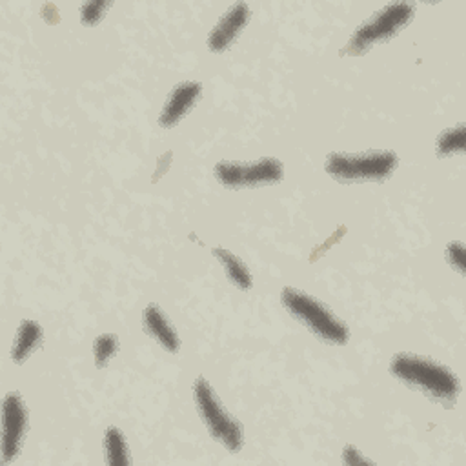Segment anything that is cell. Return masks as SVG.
<instances>
[{
  "mask_svg": "<svg viewBox=\"0 0 466 466\" xmlns=\"http://www.w3.org/2000/svg\"><path fill=\"white\" fill-rule=\"evenodd\" d=\"M392 374L445 403H452L459 394V383L448 368L412 354H399L392 359Z\"/></svg>",
  "mask_w": 466,
  "mask_h": 466,
  "instance_id": "6da1fadb",
  "label": "cell"
},
{
  "mask_svg": "<svg viewBox=\"0 0 466 466\" xmlns=\"http://www.w3.org/2000/svg\"><path fill=\"white\" fill-rule=\"evenodd\" d=\"M283 304L295 319L306 324L320 339L334 345H345L348 341L346 326L313 297L299 290L287 288L283 292Z\"/></svg>",
  "mask_w": 466,
  "mask_h": 466,
  "instance_id": "7a4b0ae2",
  "label": "cell"
},
{
  "mask_svg": "<svg viewBox=\"0 0 466 466\" xmlns=\"http://www.w3.org/2000/svg\"><path fill=\"white\" fill-rule=\"evenodd\" d=\"M397 166V157L390 152H371L359 155L336 154L329 157L326 171L343 180H379L388 177Z\"/></svg>",
  "mask_w": 466,
  "mask_h": 466,
  "instance_id": "3957f363",
  "label": "cell"
},
{
  "mask_svg": "<svg viewBox=\"0 0 466 466\" xmlns=\"http://www.w3.org/2000/svg\"><path fill=\"white\" fill-rule=\"evenodd\" d=\"M196 401L199 406V412L204 419L206 427L210 429L212 436L219 439L228 450L237 452L243 446V432L239 425L224 412L221 406L217 395L210 388V385L204 379H199L196 383Z\"/></svg>",
  "mask_w": 466,
  "mask_h": 466,
  "instance_id": "277c9868",
  "label": "cell"
},
{
  "mask_svg": "<svg viewBox=\"0 0 466 466\" xmlns=\"http://www.w3.org/2000/svg\"><path fill=\"white\" fill-rule=\"evenodd\" d=\"M413 15V4H390L379 13H376L368 22H364L352 40L348 42L346 52L352 55H359L366 52L371 44H376L378 40H385L392 37L399 28H403Z\"/></svg>",
  "mask_w": 466,
  "mask_h": 466,
  "instance_id": "5b68a950",
  "label": "cell"
},
{
  "mask_svg": "<svg viewBox=\"0 0 466 466\" xmlns=\"http://www.w3.org/2000/svg\"><path fill=\"white\" fill-rule=\"evenodd\" d=\"M217 179L226 186H257L275 182L283 177V166L275 159H264L257 164H219Z\"/></svg>",
  "mask_w": 466,
  "mask_h": 466,
  "instance_id": "8992f818",
  "label": "cell"
},
{
  "mask_svg": "<svg viewBox=\"0 0 466 466\" xmlns=\"http://www.w3.org/2000/svg\"><path fill=\"white\" fill-rule=\"evenodd\" d=\"M3 457L12 461L19 454V446L26 430V410L17 394H10L3 412Z\"/></svg>",
  "mask_w": 466,
  "mask_h": 466,
  "instance_id": "52a82bcc",
  "label": "cell"
},
{
  "mask_svg": "<svg viewBox=\"0 0 466 466\" xmlns=\"http://www.w3.org/2000/svg\"><path fill=\"white\" fill-rule=\"evenodd\" d=\"M201 96V84L199 82H184L180 86H177L161 113L159 122L164 128H171L175 126L188 110H192V106L196 104V101Z\"/></svg>",
  "mask_w": 466,
  "mask_h": 466,
  "instance_id": "ba28073f",
  "label": "cell"
},
{
  "mask_svg": "<svg viewBox=\"0 0 466 466\" xmlns=\"http://www.w3.org/2000/svg\"><path fill=\"white\" fill-rule=\"evenodd\" d=\"M250 19V8L246 4H237L233 6L224 19L215 26V29L210 35V50L212 52H222L226 50L229 42L239 35V31L245 28V24Z\"/></svg>",
  "mask_w": 466,
  "mask_h": 466,
  "instance_id": "9c48e42d",
  "label": "cell"
},
{
  "mask_svg": "<svg viewBox=\"0 0 466 466\" xmlns=\"http://www.w3.org/2000/svg\"><path fill=\"white\" fill-rule=\"evenodd\" d=\"M145 329L170 352H177L179 350V339L175 330L170 326V322L166 320L164 313L155 306H148L145 310Z\"/></svg>",
  "mask_w": 466,
  "mask_h": 466,
  "instance_id": "30bf717a",
  "label": "cell"
},
{
  "mask_svg": "<svg viewBox=\"0 0 466 466\" xmlns=\"http://www.w3.org/2000/svg\"><path fill=\"white\" fill-rule=\"evenodd\" d=\"M38 341H40V329H38V326L33 320H24L21 324L17 341L13 345V352H12L13 359L17 362H22L35 350Z\"/></svg>",
  "mask_w": 466,
  "mask_h": 466,
  "instance_id": "8fae6325",
  "label": "cell"
},
{
  "mask_svg": "<svg viewBox=\"0 0 466 466\" xmlns=\"http://www.w3.org/2000/svg\"><path fill=\"white\" fill-rule=\"evenodd\" d=\"M213 254H215V257L221 259L222 266L226 268L228 277L231 279L233 283H236V285H237L239 288H243V290L252 288V275H250V271L245 268V264H243L236 255L226 252V250H222V248L213 250Z\"/></svg>",
  "mask_w": 466,
  "mask_h": 466,
  "instance_id": "7c38bea8",
  "label": "cell"
},
{
  "mask_svg": "<svg viewBox=\"0 0 466 466\" xmlns=\"http://www.w3.org/2000/svg\"><path fill=\"white\" fill-rule=\"evenodd\" d=\"M106 450H108L110 464L124 466V464L129 462L128 446H126V441H124L121 430H117V429H110L108 430V434H106Z\"/></svg>",
  "mask_w": 466,
  "mask_h": 466,
  "instance_id": "4fadbf2b",
  "label": "cell"
},
{
  "mask_svg": "<svg viewBox=\"0 0 466 466\" xmlns=\"http://www.w3.org/2000/svg\"><path fill=\"white\" fill-rule=\"evenodd\" d=\"M462 146H464V126H457L454 129L445 131L437 143V150L441 155L461 152Z\"/></svg>",
  "mask_w": 466,
  "mask_h": 466,
  "instance_id": "5bb4252c",
  "label": "cell"
},
{
  "mask_svg": "<svg viewBox=\"0 0 466 466\" xmlns=\"http://www.w3.org/2000/svg\"><path fill=\"white\" fill-rule=\"evenodd\" d=\"M119 348V341L113 337V336H103L96 341V346H93V350H96V361H97V366L103 368L106 366V362L110 361V357L115 354V350Z\"/></svg>",
  "mask_w": 466,
  "mask_h": 466,
  "instance_id": "9a60e30c",
  "label": "cell"
},
{
  "mask_svg": "<svg viewBox=\"0 0 466 466\" xmlns=\"http://www.w3.org/2000/svg\"><path fill=\"white\" fill-rule=\"evenodd\" d=\"M110 4L108 3H89V4H86L84 8H82V22L84 24H96V22H99L101 19H103V15H104V10L108 8Z\"/></svg>",
  "mask_w": 466,
  "mask_h": 466,
  "instance_id": "2e32d148",
  "label": "cell"
},
{
  "mask_svg": "<svg viewBox=\"0 0 466 466\" xmlns=\"http://www.w3.org/2000/svg\"><path fill=\"white\" fill-rule=\"evenodd\" d=\"M448 259L459 271L464 270V248L461 243H454L448 246Z\"/></svg>",
  "mask_w": 466,
  "mask_h": 466,
  "instance_id": "e0dca14e",
  "label": "cell"
},
{
  "mask_svg": "<svg viewBox=\"0 0 466 466\" xmlns=\"http://www.w3.org/2000/svg\"><path fill=\"white\" fill-rule=\"evenodd\" d=\"M345 461L346 462H350V464H357V462H368L362 455H359V452L355 450V448H352V446H346V450H345Z\"/></svg>",
  "mask_w": 466,
  "mask_h": 466,
  "instance_id": "ac0fdd59",
  "label": "cell"
}]
</instances>
